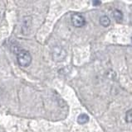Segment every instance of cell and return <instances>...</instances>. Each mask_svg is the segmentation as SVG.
<instances>
[{"mask_svg":"<svg viewBox=\"0 0 132 132\" xmlns=\"http://www.w3.org/2000/svg\"><path fill=\"white\" fill-rule=\"evenodd\" d=\"M101 3V1H96V0H95V1H93V2H92V4H93L94 6H99Z\"/></svg>","mask_w":132,"mask_h":132,"instance_id":"9","label":"cell"},{"mask_svg":"<svg viewBox=\"0 0 132 132\" xmlns=\"http://www.w3.org/2000/svg\"><path fill=\"white\" fill-rule=\"evenodd\" d=\"M17 58L19 65L22 67H27L32 62V56L30 53L24 50H21L18 52Z\"/></svg>","mask_w":132,"mask_h":132,"instance_id":"1","label":"cell"},{"mask_svg":"<svg viewBox=\"0 0 132 132\" xmlns=\"http://www.w3.org/2000/svg\"><path fill=\"white\" fill-rule=\"evenodd\" d=\"M126 121L128 123H132V109L129 110L126 114Z\"/></svg>","mask_w":132,"mask_h":132,"instance_id":"8","label":"cell"},{"mask_svg":"<svg viewBox=\"0 0 132 132\" xmlns=\"http://www.w3.org/2000/svg\"><path fill=\"white\" fill-rule=\"evenodd\" d=\"M113 18L117 22H121L123 20V13L119 9H115L113 11Z\"/></svg>","mask_w":132,"mask_h":132,"instance_id":"5","label":"cell"},{"mask_svg":"<svg viewBox=\"0 0 132 132\" xmlns=\"http://www.w3.org/2000/svg\"><path fill=\"white\" fill-rule=\"evenodd\" d=\"M72 22L75 27H82L86 24V20L81 14L74 13L72 16Z\"/></svg>","mask_w":132,"mask_h":132,"instance_id":"3","label":"cell"},{"mask_svg":"<svg viewBox=\"0 0 132 132\" xmlns=\"http://www.w3.org/2000/svg\"><path fill=\"white\" fill-rule=\"evenodd\" d=\"M100 23L101 26H103L104 27H107L110 26V20L107 16H102L100 18Z\"/></svg>","mask_w":132,"mask_h":132,"instance_id":"7","label":"cell"},{"mask_svg":"<svg viewBox=\"0 0 132 132\" xmlns=\"http://www.w3.org/2000/svg\"><path fill=\"white\" fill-rule=\"evenodd\" d=\"M89 121V117L86 114H81L78 116L77 117V122L80 125H84V124L87 123Z\"/></svg>","mask_w":132,"mask_h":132,"instance_id":"6","label":"cell"},{"mask_svg":"<svg viewBox=\"0 0 132 132\" xmlns=\"http://www.w3.org/2000/svg\"><path fill=\"white\" fill-rule=\"evenodd\" d=\"M67 53H66L65 50H63L60 46H56L52 51V57L53 60L57 62H61L65 60Z\"/></svg>","mask_w":132,"mask_h":132,"instance_id":"2","label":"cell"},{"mask_svg":"<svg viewBox=\"0 0 132 132\" xmlns=\"http://www.w3.org/2000/svg\"><path fill=\"white\" fill-rule=\"evenodd\" d=\"M32 18L30 16H27V18H23V24L22 27V31L23 34H26L27 33V31L30 30L31 27V22H32Z\"/></svg>","mask_w":132,"mask_h":132,"instance_id":"4","label":"cell"}]
</instances>
